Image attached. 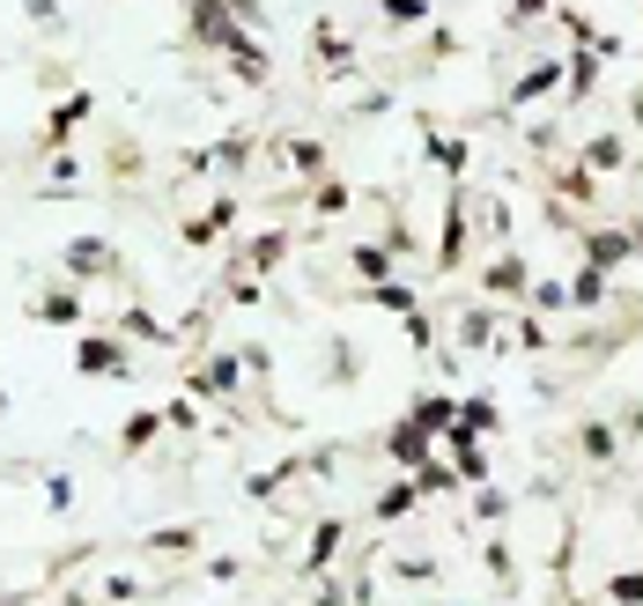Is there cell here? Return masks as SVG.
<instances>
[{
  "instance_id": "cell-4",
  "label": "cell",
  "mask_w": 643,
  "mask_h": 606,
  "mask_svg": "<svg viewBox=\"0 0 643 606\" xmlns=\"http://www.w3.org/2000/svg\"><path fill=\"white\" fill-rule=\"evenodd\" d=\"M481 289H489V296H525V289H533V281H525V259H518V252H503V259L481 274Z\"/></svg>"
},
{
  "instance_id": "cell-20",
  "label": "cell",
  "mask_w": 643,
  "mask_h": 606,
  "mask_svg": "<svg viewBox=\"0 0 643 606\" xmlns=\"http://www.w3.org/2000/svg\"><path fill=\"white\" fill-rule=\"evenodd\" d=\"M533 15H547V0H511V23H533Z\"/></svg>"
},
{
  "instance_id": "cell-5",
  "label": "cell",
  "mask_w": 643,
  "mask_h": 606,
  "mask_svg": "<svg viewBox=\"0 0 643 606\" xmlns=\"http://www.w3.org/2000/svg\"><path fill=\"white\" fill-rule=\"evenodd\" d=\"M67 274H119V259L104 252V237H75L67 244Z\"/></svg>"
},
{
  "instance_id": "cell-15",
  "label": "cell",
  "mask_w": 643,
  "mask_h": 606,
  "mask_svg": "<svg viewBox=\"0 0 643 606\" xmlns=\"http://www.w3.org/2000/svg\"><path fill=\"white\" fill-rule=\"evenodd\" d=\"M156 429H163V414H133V422H126V437H119V451H141Z\"/></svg>"
},
{
  "instance_id": "cell-18",
  "label": "cell",
  "mask_w": 643,
  "mask_h": 606,
  "mask_svg": "<svg viewBox=\"0 0 643 606\" xmlns=\"http://www.w3.org/2000/svg\"><path fill=\"white\" fill-rule=\"evenodd\" d=\"M585 451L592 459H614V429H585Z\"/></svg>"
},
{
  "instance_id": "cell-8",
  "label": "cell",
  "mask_w": 643,
  "mask_h": 606,
  "mask_svg": "<svg viewBox=\"0 0 643 606\" xmlns=\"http://www.w3.org/2000/svg\"><path fill=\"white\" fill-rule=\"evenodd\" d=\"M599 304H607V274L585 267L577 281H569V311H599Z\"/></svg>"
},
{
  "instance_id": "cell-13",
  "label": "cell",
  "mask_w": 643,
  "mask_h": 606,
  "mask_svg": "<svg viewBox=\"0 0 643 606\" xmlns=\"http://www.w3.org/2000/svg\"><path fill=\"white\" fill-rule=\"evenodd\" d=\"M193 540H200V525H163V533H149V547L156 555H185Z\"/></svg>"
},
{
  "instance_id": "cell-25",
  "label": "cell",
  "mask_w": 643,
  "mask_h": 606,
  "mask_svg": "<svg viewBox=\"0 0 643 606\" xmlns=\"http://www.w3.org/2000/svg\"><path fill=\"white\" fill-rule=\"evenodd\" d=\"M67 606H89V599H67Z\"/></svg>"
},
{
  "instance_id": "cell-16",
  "label": "cell",
  "mask_w": 643,
  "mask_h": 606,
  "mask_svg": "<svg viewBox=\"0 0 643 606\" xmlns=\"http://www.w3.org/2000/svg\"><path fill=\"white\" fill-rule=\"evenodd\" d=\"M614 163H621V141H614V134H599V141L585 148V170H614Z\"/></svg>"
},
{
  "instance_id": "cell-6",
  "label": "cell",
  "mask_w": 643,
  "mask_h": 606,
  "mask_svg": "<svg viewBox=\"0 0 643 606\" xmlns=\"http://www.w3.org/2000/svg\"><path fill=\"white\" fill-rule=\"evenodd\" d=\"M30 318H45V326H75V318H82V296L75 289H45L37 304H30Z\"/></svg>"
},
{
  "instance_id": "cell-23",
  "label": "cell",
  "mask_w": 643,
  "mask_h": 606,
  "mask_svg": "<svg viewBox=\"0 0 643 606\" xmlns=\"http://www.w3.org/2000/svg\"><path fill=\"white\" fill-rule=\"evenodd\" d=\"M562 606H592V599H562Z\"/></svg>"
},
{
  "instance_id": "cell-12",
  "label": "cell",
  "mask_w": 643,
  "mask_h": 606,
  "mask_svg": "<svg viewBox=\"0 0 643 606\" xmlns=\"http://www.w3.org/2000/svg\"><path fill=\"white\" fill-rule=\"evenodd\" d=\"M599 592H607L614 606H643V570H614V577L599 584Z\"/></svg>"
},
{
  "instance_id": "cell-14",
  "label": "cell",
  "mask_w": 643,
  "mask_h": 606,
  "mask_svg": "<svg viewBox=\"0 0 643 606\" xmlns=\"http://www.w3.org/2000/svg\"><path fill=\"white\" fill-rule=\"evenodd\" d=\"M393 577H399V584H437V562H429V555H399Z\"/></svg>"
},
{
  "instance_id": "cell-7",
  "label": "cell",
  "mask_w": 643,
  "mask_h": 606,
  "mask_svg": "<svg viewBox=\"0 0 643 606\" xmlns=\"http://www.w3.org/2000/svg\"><path fill=\"white\" fill-rule=\"evenodd\" d=\"M459 340H467V348H495V311H489V304L459 311Z\"/></svg>"
},
{
  "instance_id": "cell-1",
  "label": "cell",
  "mask_w": 643,
  "mask_h": 606,
  "mask_svg": "<svg viewBox=\"0 0 643 606\" xmlns=\"http://www.w3.org/2000/svg\"><path fill=\"white\" fill-rule=\"evenodd\" d=\"M341 547H347V525L341 518H325L319 533H311V547H303V562H297V577H325L333 562H341Z\"/></svg>"
},
{
  "instance_id": "cell-22",
  "label": "cell",
  "mask_w": 643,
  "mask_h": 606,
  "mask_svg": "<svg viewBox=\"0 0 643 606\" xmlns=\"http://www.w3.org/2000/svg\"><path fill=\"white\" fill-rule=\"evenodd\" d=\"M629 437H643V407H636V414H629Z\"/></svg>"
},
{
  "instance_id": "cell-26",
  "label": "cell",
  "mask_w": 643,
  "mask_h": 606,
  "mask_svg": "<svg viewBox=\"0 0 643 606\" xmlns=\"http://www.w3.org/2000/svg\"><path fill=\"white\" fill-rule=\"evenodd\" d=\"M0 407H8V392H0Z\"/></svg>"
},
{
  "instance_id": "cell-21",
  "label": "cell",
  "mask_w": 643,
  "mask_h": 606,
  "mask_svg": "<svg viewBox=\"0 0 643 606\" xmlns=\"http://www.w3.org/2000/svg\"><path fill=\"white\" fill-rule=\"evenodd\" d=\"M30 23H52V0H30Z\"/></svg>"
},
{
  "instance_id": "cell-11",
  "label": "cell",
  "mask_w": 643,
  "mask_h": 606,
  "mask_svg": "<svg viewBox=\"0 0 643 606\" xmlns=\"http://www.w3.org/2000/svg\"><path fill=\"white\" fill-rule=\"evenodd\" d=\"M355 274L363 281H385L393 274V244H355Z\"/></svg>"
},
{
  "instance_id": "cell-19",
  "label": "cell",
  "mask_w": 643,
  "mask_h": 606,
  "mask_svg": "<svg viewBox=\"0 0 643 606\" xmlns=\"http://www.w3.org/2000/svg\"><path fill=\"white\" fill-rule=\"evenodd\" d=\"M45 503H52V510H67V503H75V481H67V474H60V481H45Z\"/></svg>"
},
{
  "instance_id": "cell-27",
  "label": "cell",
  "mask_w": 643,
  "mask_h": 606,
  "mask_svg": "<svg viewBox=\"0 0 643 606\" xmlns=\"http://www.w3.org/2000/svg\"><path fill=\"white\" fill-rule=\"evenodd\" d=\"M459 606H467V599H459Z\"/></svg>"
},
{
  "instance_id": "cell-9",
  "label": "cell",
  "mask_w": 643,
  "mask_h": 606,
  "mask_svg": "<svg viewBox=\"0 0 643 606\" xmlns=\"http://www.w3.org/2000/svg\"><path fill=\"white\" fill-rule=\"evenodd\" d=\"M555 82H562V67H555V60H540L533 74H518V89H511V104H533V97H547Z\"/></svg>"
},
{
  "instance_id": "cell-3",
  "label": "cell",
  "mask_w": 643,
  "mask_h": 606,
  "mask_svg": "<svg viewBox=\"0 0 643 606\" xmlns=\"http://www.w3.org/2000/svg\"><path fill=\"white\" fill-rule=\"evenodd\" d=\"M621 259H636V237L629 230H585V267H621Z\"/></svg>"
},
{
  "instance_id": "cell-2",
  "label": "cell",
  "mask_w": 643,
  "mask_h": 606,
  "mask_svg": "<svg viewBox=\"0 0 643 606\" xmlns=\"http://www.w3.org/2000/svg\"><path fill=\"white\" fill-rule=\"evenodd\" d=\"M82 378H126V370H133V355H126V340H82Z\"/></svg>"
},
{
  "instance_id": "cell-17",
  "label": "cell",
  "mask_w": 643,
  "mask_h": 606,
  "mask_svg": "<svg viewBox=\"0 0 643 606\" xmlns=\"http://www.w3.org/2000/svg\"><path fill=\"white\" fill-rule=\"evenodd\" d=\"M385 15H393V23H421V15H429V0H385Z\"/></svg>"
},
{
  "instance_id": "cell-24",
  "label": "cell",
  "mask_w": 643,
  "mask_h": 606,
  "mask_svg": "<svg viewBox=\"0 0 643 606\" xmlns=\"http://www.w3.org/2000/svg\"><path fill=\"white\" fill-rule=\"evenodd\" d=\"M636 259H643V237H636Z\"/></svg>"
},
{
  "instance_id": "cell-10",
  "label": "cell",
  "mask_w": 643,
  "mask_h": 606,
  "mask_svg": "<svg viewBox=\"0 0 643 606\" xmlns=\"http://www.w3.org/2000/svg\"><path fill=\"white\" fill-rule=\"evenodd\" d=\"M421 503V481H415V474H407V481H399V488H385V496H377V518H407V510H415Z\"/></svg>"
}]
</instances>
